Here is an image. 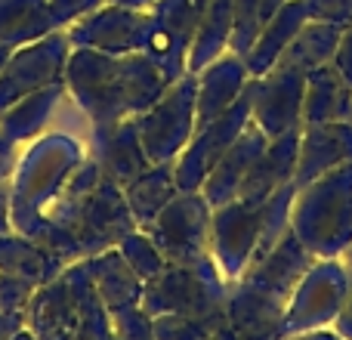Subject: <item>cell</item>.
Instances as JSON below:
<instances>
[{
    "mask_svg": "<svg viewBox=\"0 0 352 340\" xmlns=\"http://www.w3.org/2000/svg\"><path fill=\"white\" fill-rule=\"evenodd\" d=\"M210 213L213 207L201 192H176L170 204L155 217L148 235L158 244L167 263H201L213 260L210 248Z\"/></svg>",
    "mask_w": 352,
    "mask_h": 340,
    "instance_id": "obj_5",
    "label": "cell"
},
{
    "mask_svg": "<svg viewBox=\"0 0 352 340\" xmlns=\"http://www.w3.org/2000/svg\"><path fill=\"white\" fill-rule=\"evenodd\" d=\"M22 316L25 331H31L34 340H72L80 325V304L68 275L59 273L37 288Z\"/></svg>",
    "mask_w": 352,
    "mask_h": 340,
    "instance_id": "obj_13",
    "label": "cell"
},
{
    "mask_svg": "<svg viewBox=\"0 0 352 340\" xmlns=\"http://www.w3.org/2000/svg\"><path fill=\"white\" fill-rule=\"evenodd\" d=\"M318 124H352V84L337 72L334 62L306 72L300 127Z\"/></svg>",
    "mask_w": 352,
    "mask_h": 340,
    "instance_id": "obj_21",
    "label": "cell"
},
{
    "mask_svg": "<svg viewBox=\"0 0 352 340\" xmlns=\"http://www.w3.org/2000/svg\"><path fill=\"white\" fill-rule=\"evenodd\" d=\"M297 155H300V127L269 140V146L263 149V155L254 161L250 173L244 176L235 201H244V204H250V207H260L263 201H269L281 186L294 182Z\"/></svg>",
    "mask_w": 352,
    "mask_h": 340,
    "instance_id": "obj_18",
    "label": "cell"
},
{
    "mask_svg": "<svg viewBox=\"0 0 352 340\" xmlns=\"http://www.w3.org/2000/svg\"><path fill=\"white\" fill-rule=\"evenodd\" d=\"M195 96L198 78L192 72L170 81L164 96L136 118L140 140L152 164H173L195 136Z\"/></svg>",
    "mask_w": 352,
    "mask_h": 340,
    "instance_id": "obj_4",
    "label": "cell"
},
{
    "mask_svg": "<svg viewBox=\"0 0 352 340\" xmlns=\"http://www.w3.org/2000/svg\"><path fill=\"white\" fill-rule=\"evenodd\" d=\"M226 325V312L219 316H155V340H213Z\"/></svg>",
    "mask_w": 352,
    "mask_h": 340,
    "instance_id": "obj_30",
    "label": "cell"
},
{
    "mask_svg": "<svg viewBox=\"0 0 352 340\" xmlns=\"http://www.w3.org/2000/svg\"><path fill=\"white\" fill-rule=\"evenodd\" d=\"M25 328L22 312H0V340H12Z\"/></svg>",
    "mask_w": 352,
    "mask_h": 340,
    "instance_id": "obj_37",
    "label": "cell"
},
{
    "mask_svg": "<svg viewBox=\"0 0 352 340\" xmlns=\"http://www.w3.org/2000/svg\"><path fill=\"white\" fill-rule=\"evenodd\" d=\"M111 331L115 340H155L152 319L146 316L142 306H127V310H111Z\"/></svg>",
    "mask_w": 352,
    "mask_h": 340,
    "instance_id": "obj_32",
    "label": "cell"
},
{
    "mask_svg": "<svg viewBox=\"0 0 352 340\" xmlns=\"http://www.w3.org/2000/svg\"><path fill=\"white\" fill-rule=\"evenodd\" d=\"M213 340H238V337H235V331H232V328H229V322H226V325H223V328H219V331H217V337H213Z\"/></svg>",
    "mask_w": 352,
    "mask_h": 340,
    "instance_id": "obj_41",
    "label": "cell"
},
{
    "mask_svg": "<svg viewBox=\"0 0 352 340\" xmlns=\"http://www.w3.org/2000/svg\"><path fill=\"white\" fill-rule=\"evenodd\" d=\"M291 229L312 257L343 254L352 244V161L303 186L294 201Z\"/></svg>",
    "mask_w": 352,
    "mask_h": 340,
    "instance_id": "obj_2",
    "label": "cell"
},
{
    "mask_svg": "<svg viewBox=\"0 0 352 340\" xmlns=\"http://www.w3.org/2000/svg\"><path fill=\"white\" fill-rule=\"evenodd\" d=\"M334 331L343 340H352V269H349V285H346V297H343V306L334 319Z\"/></svg>",
    "mask_w": 352,
    "mask_h": 340,
    "instance_id": "obj_36",
    "label": "cell"
},
{
    "mask_svg": "<svg viewBox=\"0 0 352 340\" xmlns=\"http://www.w3.org/2000/svg\"><path fill=\"white\" fill-rule=\"evenodd\" d=\"M266 146H269V136L263 134L254 121L238 134V140L226 149V155L219 158V164L210 170V176L204 180V186L198 189L213 211H217V207L232 204V201L238 198V189H241L244 176L250 173L254 161L260 158Z\"/></svg>",
    "mask_w": 352,
    "mask_h": 340,
    "instance_id": "obj_17",
    "label": "cell"
},
{
    "mask_svg": "<svg viewBox=\"0 0 352 340\" xmlns=\"http://www.w3.org/2000/svg\"><path fill=\"white\" fill-rule=\"evenodd\" d=\"M334 65H337V72L352 84V22L343 28L340 47H337V53H334Z\"/></svg>",
    "mask_w": 352,
    "mask_h": 340,
    "instance_id": "obj_35",
    "label": "cell"
},
{
    "mask_svg": "<svg viewBox=\"0 0 352 340\" xmlns=\"http://www.w3.org/2000/svg\"><path fill=\"white\" fill-rule=\"evenodd\" d=\"M260 226H263V204L250 207L244 201H232V204L213 211L210 248L217 251L219 273L226 275L229 285L241 279L244 269L250 266L256 238H260Z\"/></svg>",
    "mask_w": 352,
    "mask_h": 340,
    "instance_id": "obj_12",
    "label": "cell"
},
{
    "mask_svg": "<svg viewBox=\"0 0 352 340\" xmlns=\"http://www.w3.org/2000/svg\"><path fill=\"white\" fill-rule=\"evenodd\" d=\"M309 22H328L346 28L352 22V0H306Z\"/></svg>",
    "mask_w": 352,
    "mask_h": 340,
    "instance_id": "obj_34",
    "label": "cell"
},
{
    "mask_svg": "<svg viewBox=\"0 0 352 340\" xmlns=\"http://www.w3.org/2000/svg\"><path fill=\"white\" fill-rule=\"evenodd\" d=\"M285 340H343L337 331H324V328H316V331H300V334H287Z\"/></svg>",
    "mask_w": 352,
    "mask_h": 340,
    "instance_id": "obj_38",
    "label": "cell"
},
{
    "mask_svg": "<svg viewBox=\"0 0 352 340\" xmlns=\"http://www.w3.org/2000/svg\"><path fill=\"white\" fill-rule=\"evenodd\" d=\"M285 310L287 304L232 281L226 294V322L238 340H285Z\"/></svg>",
    "mask_w": 352,
    "mask_h": 340,
    "instance_id": "obj_15",
    "label": "cell"
},
{
    "mask_svg": "<svg viewBox=\"0 0 352 340\" xmlns=\"http://www.w3.org/2000/svg\"><path fill=\"white\" fill-rule=\"evenodd\" d=\"M343 260H346V266L352 269V244H349V248H346V251H343Z\"/></svg>",
    "mask_w": 352,
    "mask_h": 340,
    "instance_id": "obj_44",
    "label": "cell"
},
{
    "mask_svg": "<svg viewBox=\"0 0 352 340\" xmlns=\"http://www.w3.org/2000/svg\"><path fill=\"white\" fill-rule=\"evenodd\" d=\"M115 6H127V10H142V6H155V0H109Z\"/></svg>",
    "mask_w": 352,
    "mask_h": 340,
    "instance_id": "obj_39",
    "label": "cell"
},
{
    "mask_svg": "<svg viewBox=\"0 0 352 340\" xmlns=\"http://www.w3.org/2000/svg\"><path fill=\"white\" fill-rule=\"evenodd\" d=\"M352 161V124H318L300 127V155L294 170L297 192L312 180L324 176L328 170Z\"/></svg>",
    "mask_w": 352,
    "mask_h": 340,
    "instance_id": "obj_19",
    "label": "cell"
},
{
    "mask_svg": "<svg viewBox=\"0 0 352 340\" xmlns=\"http://www.w3.org/2000/svg\"><path fill=\"white\" fill-rule=\"evenodd\" d=\"M62 263L43 248H34L25 238H0V273L16 275L22 281H31L34 288L47 285L59 275Z\"/></svg>",
    "mask_w": 352,
    "mask_h": 340,
    "instance_id": "obj_27",
    "label": "cell"
},
{
    "mask_svg": "<svg viewBox=\"0 0 352 340\" xmlns=\"http://www.w3.org/2000/svg\"><path fill=\"white\" fill-rule=\"evenodd\" d=\"M312 269V254L306 251V244L300 242L297 232H287L260 263L244 269V275L238 281L256 288V291L269 294V297L281 300V304H291L297 285L303 281V275Z\"/></svg>",
    "mask_w": 352,
    "mask_h": 340,
    "instance_id": "obj_14",
    "label": "cell"
},
{
    "mask_svg": "<svg viewBox=\"0 0 352 340\" xmlns=\"http://www.w3.org/2000/svg\"><path fill=\"white\" fill-rule=\"evenodd\" d=\"M90 279L96 285L99 300L105 304V310H127V306H140L142 304V288L146 281L127 266V260L121 257V251H102L96 257H84Z\"/></svg>",
    "mask_w": 352,
    "mask_h": 340,
    "instance_id": "obj_23",
    "label": "cell"
},
{
    "mask_svg": "<svg viewBox=\"0 0 352 340\" xmlns=\"http://www.w3.org/2000/svg\"><path fill=\"white\" fill-rule=\"evenodd\" d=\"M6 207H10V198H6V189L0 186V232H6Z\"/></svg>",
    "mask_w": 352,
    "mask_h": 340,
    "instance_id": "obj_40",
    "label": "cell"
},
{
    "mask_svg": "<svg viewBox=\"0 0 352 340\" xmlns=\"http://www.w3.org/2000/svg\"><path fill=\"white\" fill-rule=\"evenodd\" d=\"M248 81H250L248 65L235 53H223L210 65L201 68L198 96H195V130L207 127L219 115H226L229 105L244 93Z\"/></svg>",
    "mask_w": 352,
    "mask_h": 340,
    "instance_id": "obj_20",
    "label": "cell"
},
{
    "mask_svg": "<svg viewBox=\"0 0 352 340\" xmlns=\"http://www.w3.org/2000/svg\"><path fill=\"white\" fill-rule=\"evenodd\" d=\"M118 251H121V257L127 260V266L133 269L142 281L155 279V275L167 266V260H164V254L158 251V244H155L152 235L142 232V229H133L127 238H121Z\"/></svg>",
    "mask_w": 352,
    "mask_h": 340,
    "instance_id": "obj_31",
    "label": "cell"
},
{
    "mask_svg": "<svg viewBox=\"0 0 352 340\" xmlns=\"http://www.w3.org/2000/svg\"><path fill=\"white\" fill-rule=\"evenodd\" d=\"M346 285L349 266L343 269L337 260L312 266L285 310V337L300 334V331H316L334 322L343 306V297H346Z\"/></svg>",
    "mask_w": 352,
    "mask_h": 340,
    "instance_id": "obj_9",
    "label": "cell"
},
{
    "mask_svg": "<svg viewBox=\"0 0 352 340\" xmlns=\"http://www.w3.org/2000/svg\"><path fill=\"white\" fill-rule=\"evenodd\" d=\"M56 99H59V87L53 84V87H43V90L19 99L16 105H10L0 115V130L6 134V140L22 142V140H31L34 134H41L47 127L50 115L56 111Z\"/></svg>",
    "mask_w": 352,
    "mask_h": 340,
    "instance_id": "obj_28",
    "label": "cell"
},
{
    "mask_svg": "<svg viewBox=\"0 0 352 340\" xmlns=\"http://www.w3.org/2000/svg\"><path fill=\"white\" fill-rule=\"evenodd\" d=\"M65 43L68 31H62L56 37H43L41 43L10 53L3 72H0V115L19 99L37 93L41 87L56 84V74L65 65Z\"/></svg>",
    "mask_w": 352,
    "mask_h": 340,
    "instance_id": "obj_11",
    "label": "cell"
},
{
    "mask_svg": "<svg viewBox=\"0 0 352 340\" xmlns=\"http://www.w3.org/2000/svg\"><path fill=\"white\" fill-rule=\"evenodd\" d=\"M148 34H152V12L127 10V6L115 3H109L105 10L87 12L68 28V41L111 56L146 53Z\"/></svg>",
    "mask_w": 352,
    "mask_h": 340,
    "instance_id": "obj_10",
    "label": "cell"
},
{
    "mask_svg": "<svg viewBox=\"0 0 352 340\" xmlns=\"http://www.w3.org/2000/svg\"><path fill=\"white\" fill-rule=\"evenodd\" d=\"M68 84L93 124L105 127L148 111L164 96L170 78L146 53L111 56L84 47L68 59Z\"/></svg>",
    "mask_w": 352,
    "mask_h": 340,
    "instance_id": "obj_1",
    "label": "cell"
},
{
    "mask_svg": "<svg viewBox=\"0 0 352 340\" xmlns=\"http://www.w3.org/2000/svg\"><path fill=\"white\" fill-rule=\"evenodd\" d=\"M303 90L306 72L294 65H275L272 72L250 78V121L269 136L287 134L300 127V111H303Z\"/></svg>",
    "mask_w": 352,
    "mask_h": 340,
    "instance_id": "obj_8",
    "label": "cell"
},
{
    "mask_svg": "<svg viewBox=\"0 0 352 340\" xmlns=\"http://www.w3.org/2000/svg\"><path fill=\"white\" fill-rule=\"evenodd\" d=\"M80 244V257H96L109 251L111 244H121L136 229V220L127 207L124 186H118L111 176H99L96 186L84 195L78 204L74 226H68Z\"/></svg>",
    "mask_w": 352,
    "mask_h": 340,
    "instance_id": "obj_7",
    "label": "cell"
},
{
    "mask_svg": "<svg viewBox=\"0 0 352 340\" xmlns=\"http://www.w3.org/2000/svg\"><path fill=\"white\" fill-rule=\"evenodd\" d=\"M93 161L99 164L105 176L127 189L136 176H142L152 161H148L146 149L140 140V124L136 118H124V121L96 127V149H93Z\"/></svg>",
    "mask_w": 352,
    "mask_h": 340,
    "instance_id": "obj_16",
    "label": "cell"
},
{
    "mask_svg": "<svg viewBox=\"0 0 352 340\" xmlns=\"http://www.w3.org/2000/svg\"><path fill=\"white\" fill-rule=\"evenodd\" d=\"M53 28L50 0H0V43L12 47L16 41L37 37Z\"/></svg>",
    "mask_w": 352,
    "mask_h": 340,
    "instance_id": "obj_29",
    "label": "cell"
},
{
    "mask_svg": "<svg viewBox=\"0 0 352 340\" xmlns=\"http://www.w3.org/2000/svg\"><path fill=\"white\" fill-rule=\"evenodd\" d=\"M179 192L173 180V164H152L142 176H136L124 195H127V207L136 220V229L146 232L155 223L161 211L170 204V198Z\"/></svg>",
    "mask_w": 352,
    "mask_h": 340,
    "instance_id": "obj_25",
    "label": "cell"
},
{
    "mask_svg": "<svg viewBox=\"0 0 352 340\" xmlns=\"http://www.w3.org/2000/svg\"><path fill=\"white\" fill-rule=\"evenodd\" d=\"M250 124V81L244 87V93L229 105L226 115H219L217 121H210L207 127L195 130V136L188 140V146L182 149V155L173 161V180L179 192H198L204 186V180L210 176V170L219 164V158L226 155V149L238 140L244 127Z\"/></svg>",
    "mask_w": 352,
    "mask_h": 340,
    "instance_id": "obj_6",
    "label": "cell"
},
{
    "mask_svg": "<svg viewBox=\"0 0 352 340\" xmlns=\"http://www.w3.org/2000/svg\"><path fill=\"white\" fill-rule=\"evenodd\" d=\"M232 19H235V0H207L201 10L198 28H195L192 47H188V72H201L229 53V37H232Z\"/></svg>",
    "mask_w": 352,
    "mask_h": 340,
    "instance_id": "obj_24",
    "label": "cell"
},
{
    "mask_svg": "<svg viewBox=\"0 0 352 340\" xmlns=\"http://www.w3.org/2000/svg\"><path fill=\"white\" fill-rule=\"evenodd\" d=\"M229 281L213 260L167 263L142 288V310L155 316H219L226 312Z\"/></svg>",
    "mask_w": 352,
    "mask_h": 340,
    "instance_id": "obj_3",
    "label": "cell"
},
{
    "mask_svg": "<svg viewBox=\"0 0 352 340\" xmlns=\"http://www.w3.org/2000/svg\"><path fill=\"white\" fill-rule=\"evenodd\" d=\"M10 53H12V47L0 43V72H3V65H6V59H10Z\"/></svg>",
    "mask_w": 352,
    "mask_h": 340,
    "instance_id": "obj_42",
    "label": "cell"
},
{
    "mask_svg": "<svg viewBox=\"0 0 352 340\" xmlns=\"http://www.w3.org/2000/svg\"><path fill=\"white\" fill-rule=\"evenodd\" d=\"M12 340H34V337H31V331H25V328H22V331H19V334L12 337Z\"/></svg>",
    "mask_w": 352,
    "mask_h": 340,
    "instance_id": "obj_43",
    "label": "cell"
},
{
    "mask_svg": "<svg viewBox=\"0 0 352 340\" xmlns=\"http://www.w3.org/2000/svg\"><path fill=\"white\" fill-rule=\"evenodd\" d=\"M343 28L340 25H328V22H306L300 28V34L287 43V50L281 53V65H294L303 68V72H312L318 65H328L334 62V53L340 47ZM275 62V65H278Z\"/></svg>",
    "mask_w": 352,
    "mask_h": 340,
    "instance_id": "obj_26",
    "label": "cell"
},
{
    "mask_svg": "<svg viewBox=\"0 0 352 340\" xmlns=\"http://www.w3.org/2000/svg\"><path fill=\"white\" fill-rule=\"evenodd\" d=\"M34 291L37 288L31 285V281H22V279H16V275L0 273V312H22Z\"/></svg>",
    "mask_w": 352,
    "mask_h": 340,
    "instance_id": "obj_33",
    "label": "cell"
},
{
    "mask_svg": "<svg viewBox=\"0 0 352 340\" xmlns=\"http://www.w3.org/2000/svg\"><path fill=\"white\" fill-rule=\"evenodd\" d=\"M309 22V10H306V0H287L266 25H263L256 43L250 47V53L244 56V65H248L250 78H260V74L272 72L275 62L281 59V53L287 50V43L300 34V28Z\"/></svg>",
    "mask_w": 352,
    "mask_h": 340,
    "instance_id": "obj_22",
    "label": "cell"
}]
</instances>
